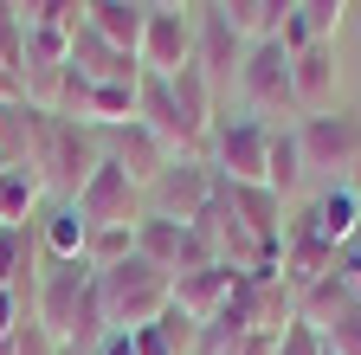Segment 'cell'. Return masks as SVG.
<instances>
[{"label":"cell","instance_id":"21","mask_svg":"<svg viewBox=\"0 0 361 355\" xmlns=\"http://www.w3.org/2000/svg\"><path fill=\"white\" fill-rule=\"evenodd\" d=\"M348 303H355V297H348V284H342V278L329 272L323 284H310V291H297V323H310L316 336H323V330H329V323L342 317Z\"/></svg>","mask_w":361,"mask_h":355},{"label":"cell","instance_id":"2","mask_svg":"<svg viewBox=\"0 0 361 355\" xmlns=\"http://www.w3.org/2000/svg\"><path fill=\"white\" fill-rule=\"evenodd\" d=\"M97 297H104L110 336H129V330H142V323H155V317L174 310V278L135 252V258L116 265V272H97Z\"/></svg>","mask_w":361,"mask_h":355},{"label":"cell","instance_id":"36","mask_svg":"<svg viewBox=\"0 0 361 355\" xmlns=\"http://www.w3.org/2000/svg\"><path fill=\"white\" fill-rule=\"evenodd\" d=\"M348 252H361V227H355V246H348Z\"/></svg>","mask_w":361,"mask_h":355},{"label":"cell","instance_id":"34","mask_svg":"<svg viewBox=\"0 0 361 355\" xmlns=\"http://www.w3.org/2000/svg\"><path fill=\"white\" fill-rule=\"evenodd\" d=\"M149 7H161V13H188V0H149Z\"/></svg>","mask_w":361,"mask_h":355},{"label":"cell","instance_id":"9","mask_svg":"<svg viewBox=\"0 0 361 355\" xmlns=\"http://www.w3.org/2000/svg\"><path fill=\"white\" fill-rule=\"evenodd\" d=\"M336 84H342V52H336V39H316V46H303V52L290 59V91H297V110H303V116L336 110Z\"/></svg>","mask_w":361,"mask_h":355},{"label":"cell","instance_id":"25","mask_svg":"<svg viewBox=\"0 0 361 355\" xmlns=\"http://www.w3.org/2000/svg\"><path fill=\"white\" fill-rule=\"evenodd\" d=\"M213 13L233 26L245 46H258V39H264V0H213Z\"/></svg>","mask_w":361,"mask_h":355},{"label":"cell","instance_id":"19","mask_svg":"<svg viewBox=\"0 0 361 355\" xmlns=\"http://www.w3.org/2000/svg\"><path fill=\"white\" fill-rule=\"evenodd\" d=\"M194 342H200V323H188L180 310L129 330V355H194Z\"/></svg>","mask_w":361,"mask_h":355},{"label":"cell","instance_id":"30","mask_svg":"<svg viewBox=\"0 0 361 355\" xmlns=\"http://www.w3.org/2000/svg\"><path fill=\"white\" fill-rule=\"evenodd\" d=\"M84 7H90V0H45L39 26H59V32H78V26H84Z\"/></svg>","mask_w":361,"mask_h":355},{"label":"cell","instance_id":"5","mask_svg":"<svg viewBox=\"0 0 361 355\" xmlns=\"http://www.w3.org/2000/svg\"><path fill=\"white\" fill-rule=\"evenodd\" d=\"M239 104L252 116H290L297 110V91H290V52L278 39H258L245 46V65H239Z\"/></svg>","mask_w":361,"mask_h":355},{"label":"cell","instance_id":"3","mask_svg":"<svg viewBox=\"0 0 361 355\" xmlns=\"http://www.w3.org/2000/svg\"><path fill=\"white\" fill-rule=\"evenodd\" d=\"M207 168L219 174L226 188H264V174H271V129L258 116L219 123L213 143H207Z\"/></svg>","mask_w":361,"mask_h":355},{"label":"cell","instance_id":"22","mask_svg":"<svg viewBox=\"0 0 361 355\" xmlns=\"http://www.w3.org/2000/svg\"><path fill=\"white\" fill-rule=\"evenodd\" d=\"M104 123V129H129L135 123V84H90V104H84V129Z\"/></svg>","mask_w":361,"mask_h":355},{"label":"cell","instance_id":"29","mask_svg":"<svg viewBox=\"0 0 361 355\" xmlns=\"http://www.w3.org/2000/svg\"><path fill=\"white\" fill-rule=\"evenodd\" d=\"M297 13L310 20L316 39H336V26H342V13H348V0H297Z\"/></svg>","mask_w":361,"mask_h":355},{"label":"cell","instance_id":"16","mask_svg":"<svg viewBox=\"0 0 361 355\" xmlns=\"http://www.w3.org/2000/svg\"><path fill=\"white\" fill-rule=\"evenodd\" d=\"M142 20H149L142 0H90V7H84V26L104 32L116 52H135V46H142Z\"/></svg>","mask_w":361,"mask_h":355},{"label":"cell","instance_id":"14","mask_svg":"<svg viewBox=\"0 0 361 355\" xmlns=\"http://www.w3.org/2000/svg\"><path fill=\"white\" fill-rule=\"evenodd\" d=\"M278 265H284L278 278H284L290 291H310V284H323V278L336 272V246H323V239L297 219V227H284V258H278Z\"/></svg>","mask_w":361,"mask_h":355},{"label":"cell","instance_id":"17","mask_svg":"<svg viewBox=\"0 0 361 355\" xmlns=\"http://www.w3.org/2000/svg\"><path fill=\"white\" fill-rule=\"evenodd\" d=\"M39 194H45V181H39V168H26V162H0V233H20L26 227V213L39 207Z\"/></svg>","mask_w":361,"mask_h":355},{"label":"cell","instance_id":"15","mask_svg":"<svg viewBox=\"0 0 361 355\" xmlns=\"http://www.w3.org/2000/svg\"><path fill=\"white\" fill-rule=\"evenodd\" d=\"M219 194H226V207H233L245 227H252L258 246L284 252V200L271 194V188H226V181H219Z\"/></svg>","mask_w":361,"mask_h":355},{"label":"cell","instance_id":"23","mask_svg":"<svg viewBox=\"0 0 361 355\" xmlns=\"http://www.w3.org/2000/svg\"><path fill=\"white\" fill-rule=\"evenodd\" d=\"M84 239H90V227L78 219V207L59 200L52 219H45V252H52V258H84Z\"/></svg>","mask_w":361,"mask_h":355},{"label":"cell","instance_id":"8","mask_svg":"<svg viewBox=\"0 0 361 355\" xmlns=\"http://www.w3.org/2000/svg\"><path fill=\"white\" fill-rule=\"evenodd\" d=\"M135 65H142L149 78H174L180 65H194V26H188V13H161V7H149V20H142V46H135Z\"/></svg>","mask_w":361,"mask_h":355},{"label":"cell","instance_id":"20","mask_svg":"<svg viewBox=\"0 0 361 355\" xmlns=\"http://www.w3.org/2000/svg\"><path fill=\"white\" fill-rule=\"evenodd\" d=\"M303 181H310V168H303V149H297V129H271V174H264V188L290 207L303 194Z\"/></svg>","mask_w":361,"mask_h":355},{"label":"cell","instance_id":"31","mask_svg":"<svg viewBox=\"0 0 361 355\" xmlns=\"http://www.w3.org/2000/svg\"><path fill=\"white\" fill-rule=\"evenodd\" d=\"M278 355H323V336H316L310 323H290L284 342H278Z\"/></svg>","mask_w":361,"mask_h":355},{"label":"cell","instance_id":"33","mask_svg":"<svg viewBox=\"0 0 361 355\" xmlns=\"http://www.w3.org/2000/svg\"><path fill=\"white\" fill-rule=\"evenodd\" d=\"M97 355H129V336H110V342H104Z\"/></svg>","mask_w":361,"mask_h":355},{"label":"cell","instance_id":"4","mask_svg":"<svg viewBox=\"0 0 361 355\" xmlns=\"http://www.w3.org/2000/svg\"><path fill=\"white\" fill-rule=\"evenodd\" d=\"M297 149H303V168L310 174H336V181L348 188L355 168H361V116H348V110L303 116L297 123Z\"/></svg>","mask_w":361,"mask_h":355},{"label":"cell","instance_id":"24","mask_svg":"<svg viewBox=\"0 0 361 355\" xmlns=\"http://www.w3.org/2000/svg\"><path fill=\"white\" fill-rule=\"evenodd\" d=\"M123 258H135V227H97L84 239V265L90 272H116Z\"/></svg>","mask_w":361,"mask_h":355},{"label":"cell","instance_id":"1","mask_svg":"<svg viewBox=\"0 0 361 355\" xmlns=\"http://www.w3.org/2000/svg\"><path fill=\"white\" fill-rule=\"evenodd\" d=\"M32 317L52 330V342L71 349V355H97L110 342L104 297H97V272H90L84 258H52V272H39V284H32Z\"/></svg>","mask_w":361,"mask_h":355},{"label":"cell","instance_id":"32","mask_svg":"<svg viewBox=\"0 0 361 355\" xmlns=\"http://www.w3.org/2000/svg\"><path fill=\"white\" fill-rule=\"evenodd\" d=\"M290 13H297V0H264V39L278 32V26L290 20Z\"/></svg>","mask_w":361,"mask_h":355},{"label":"cell","instance_id":"26","mask_svg":"<svg viewBox=\"0 0 361 355\" xmlns=\"http://www.w3.org/2000/svg\"><path fill=\"white\" fill-rule=\"evenodd\" d=\"M0 355H65V349L52 342V330H45L39 317H26V323H20L7 342H0Z\"/></svg>","mask_w":361,"mask_h":355},{"label":"cell","instance_id":"10","mask_svg":"<svg viewBox=\"0 0 361 355\" xmlns=\"http://www.w3.org/2000/svg\"><path fill=\"white\" fill-rule=\"evenodd\" d=\"M194 65H200V78L213 84V97H226L239 84V65H245V39L226 26L213 7L200 13V26H194Z\"/></svg>","mask_w":361,"mask_h":355},{"label":"cell","instance_id":"13","mask_svg":"<svg viewBox=\"0 0 361 355\" xmlns=\"http://www.w3.org/2000/svg\"><path fill=\"white\" fill-rule=\"evenodd\" d=\"M303 227L323 239V246L348 252V246H355V227H361V194H355V188H323V194L310 200Z\"/></svg>","mask_w":361,"mask_h":355},{"label":"cell","instance_id":"18","mask_svg":"<svg viewBox=\"0 0 361 355\" xmlns=\"http://www.w3.org/2000/svg\"><path fill=\"white\" fill-rule=\"evenodd\" d=\"M110 155H116V162L129 168V181L142 188V194L155 188V174H161V168L174 162V155H168V149H161V143L149 136V129H142V123H129V129H116V149H110Z\"/></svg>","mask_w":361,"mask_h":355},{"label":"cell","instance_id":"28","mask_svg":"<svg viewBox=\"0 0 361 355\" xmlns=\"http://www.w3.org/2000/svg\"><path fill=\"white\" fill-rule=\"evenodd\" d=\"M323 349H329V355H361V303H348L342 317L323 330Z\"/></svg>","mask_w":361,"mask_h":355},{"label":"cell","instance_id":"12","mask_svg":"<svg viewBox=\"0 0 361 355\" xmlns=\"http://www.w3.org/2000/svg\"><path fill=\"white\" fill-rule=\"evenodd\" d=\"M71 71L84 84H142V65H135V52H116L104 32L78 26L71 32Z\"/></svg>","mask_w":361,"mask_h":355},{"label":"cell","instance_id":"35","mask_svg":"<svg viewBox=\"0 0 361 355\" xmlns=\"http://www.w3.org/2000/svg\"><path fill=\"white\" fill-rule=\"evenodd\" d=\"M348 188H355V194H361V168H355V181H348Z\"/></svg>","mask_w":361,"mask_h":355},{"label":"cell","instance_id":"11","mask_svg":"<svg viewBox=\"0 0 361 355\" xmlns=\"http://www.w3.org/2000/svg\"><path fill=\"white\" fill-rule=\"evenodd\" d=\"M239 284H245V278L233 272V265H194V272L174 278V310H180L188 323H213L219 310L239 297Z\"/></svg>","mask_w":361,"mask_h":355},{"label":"cell","instance_id":"27","mask_svg":"<svg viewBox=\"0 0 361 355\" xmlns=\"http://www.w3.org/2000/svg\"><path fill=\"white\" fill-rule=\"evenodd\" d=\"M32 258V239H26V227L20 233H0V291H20V265Z\"/></svg>","mask_w":361,"mask_h":355},{"label":"cell","instance_id":"6","mask_svg":"<svg viewBox=\"0 0 361 355\" xmlns=\"http://www.w3.org/2000/svg\"><path fill=\"white\" fill-rule=\"evenodd\" d=\"M213 194H219V174H213L207 162H168V168L155 174V188L142 194V213L180 219V227H200V213L213 207Z\"/></svg>","mask_w":361,"mask_h":355},{"label":"cell","instance_id":"7","mask_svg":"<svg viewBox=\"0 0 361 355\" xmlns=\"http://www.w3.org/2000/svg\"><path fill=\"white\" fill-rule=\"evenodd\" d=\"M71 207H78V219H84L90 233H97V227H135V219H142V188H135V181H129V168L104 149L97 174L78 188Z\"/></svg>","mask_w":361,"mask_h":355}]
</instances>
